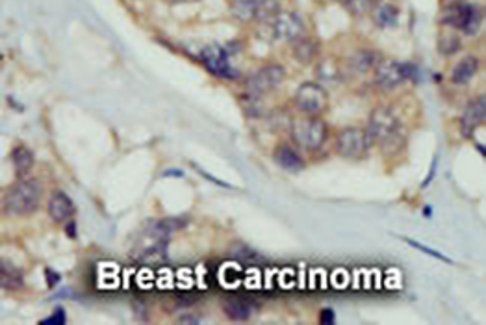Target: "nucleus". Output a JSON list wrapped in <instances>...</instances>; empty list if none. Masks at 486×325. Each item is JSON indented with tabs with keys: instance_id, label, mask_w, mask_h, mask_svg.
Masks as SVG:
<instances>
[{
	"instance_id": "1",
	"label": "nucleus",
	"mask_w": 486,
	"mask_h": 325,
	"mask_svg": "<svg viewBox=\"0 0 486 325\" xmlns=\"http://www.w3.org/2000/svg\"><path fill=\"white\" fill-rule=\"evenodd\" d=\"M186 225L184 219H160V222L149 223L139 236L136 238L132 246V256L138 261H156L166 255L167 241H169V234L173 231H178Z\"/></svg>"
},
{
	"instance_id": "2",
	"label": "nucleus",
	"mask_w": 486,
	"mask_h": 325,
	"mask_svg": "<svg viewBox=\"0 0 486 325\" xmlns=\"http://www.w3.org/2000/svg\"><path fill=\"white\" fill-rule=\"evenodd\" d=\"M41 201V184L35 178L21 177L8 188L4 198V210L11 216H28L35 212Z\"/></svg>"
},
{
	"instance_id": "3",
	"label": "nucleus",
	"mask_w": 486,
	"mask_h": 325,
	"mask_svg": "<svg viewBox=\"0 0 486 325\" xmlns=\"http://www.w3.org/2000/svg\"><path fill=\"white\" fill-rule=\"evenodd\" d=\"M369 145H383L384 149L395 147L401 142V127L398 115L386 106L374 110L369 115L368 128H366Z\"/></svg>"
},
{
	"instance_id": "4",
	"label": "nucleus",
	"mask_w": 486,
	"mask_h": 325,
	"mask_svg": "<svg viewBox=\"0 0 486 325\" xmlns=\"http://www.w3.org/2000/svg\"><path fill=\"white\" fill-rule=\"evenodd\" d=\"M440 23L449 28L461 30L464 34H475L479 26L482 25V10L479 6L457 0L444 8Z\"/></svg>"
},
{
	"instance_id": "5",
	"label": "nucleus",
	"mask_w": 486,
	"mask_h": 325,
	"mask_svg": "<svg viewBox=\"0 0 486 325\" xmlns=\"http://www.w3.org/2000/svg\"><path fill=\"white\" fill-rule=\"evenodd\" d=\"M327 136H329L327 125L318 118L295 119L291 123V138L301 149L306 151H318L323 147Z\"/></svg>"
},
{
	"instance_id": "6",
	"label": "nucleus",
	"mask_w": 486,
	"mask_h": 325,
	"mask_svg": "<svg viewBox=\"0 0 486 325\" xmlns=\"http://www.w3.org/2000/svg\"><path fill=\"white\" fill-rule=\"evenodd\" d=\"M232 13L243 23H265L273 21L280 13V4L279 0H236L232 6Z\"/></svg>"
},
{
	"instance_id": "7",
	"label": "nucleus",
	"mask_w": 486,
	"mask_h": 325,
	"mask_svg": "<svg viewBox=\"0 0 486 325\" xmlns=\"http://www.w3.org/2000/svg\"><path fill=\"white\" fill-rule=\"evenodd\" d=\"M368 147V136H366V130H362V128H344L338 134V138H336V151L344 158H349V160H360L362 156H366Z\"/></svg>"
},
{
	"instance_id": "8",
	"label": "nucleus",
	"mask_w": 486,
	"mask_h": 325,
	"mask_svg": "<svg viewBox=\"0 0 486 325\" xmlns=\"http://www.w3.org/2000/svg\"><path fill=\"white\" fill-rule=\"evenodd\" d=\"M286 76L284 67H280L277 64L264 65L262 69H258L256 73H253L247 79V91L255 95H264L270 93L273 89L279 88L282 84V80Z\"/></svg>"
},
{
	"instance_id": "9",
	"label": "nucleus",
	"mask_w": 486,
	"mask_h": 325,
	"mask_svg": "<svg viewBox=\"0 0 486 325\" xmlns=\"http://www.w3.org/2000/svg\"><path fill=\"white\" fill-rule=\"evenodd\" d=\"M295 104L301 112L308 113V115H318L323 112L329 104V95L321 88L320 84L314 82H305L301 84L297 93H295Z\"/></svg>"
},
{
	"instance_id": "10",
	"label": "nucleus",
	"mask_w": 486,
	"mask_h": 325,
	"mask_svg": "<svg viewBox=\"0 0 486 325\" xmlns=\"http://www.w3.org/2000/svg\"><path fill=\"white\" fill-rule=\"evenodd\" d=\"M412 76V65L399 64L393 59H381L375 65V84L383 89L398 88L401 82Z\"/></svg>"
},
{
	"instance_id": "11",
	"label": "nucleus",
	"mask_w": 486,
	"mask_h": 325,
	"mask_svg": "<svg viewBox=\"0 0 486 325\" xmlns=\"http://www.w3.org/2000/svg\"><path fill=\"white\" fill-rule=\"evenodd\" d=\"M201 62L216 76H221V79H236L238 76V71L231 65L228 52L219 45H210L207 49H202Z\"/></svg>"
},
{
	"instance_id": "12",
	"label": "nucleus",
	"mask_w": 486,
	"mask_h": 325,
	"mask_svg": "<svg viewBox=\"0 0 486 325\" xmlns=\"http://www.w3.org/2000/svg\"><path fill=\"white\" fill-rule=\"evenodd\" d=\"M271 23V34L273 38L280 41H295L299 40L303 32H305V25L297 13H279Z\"/></svg>"
},
{
	"instance_id": "13",
	"label": "nucleus",
	"mask_w": 486,
	"mask_h": 325,
	"mask_svg": "<svg viewBox=\"0 0 486 325\" xmlns=\"http://www.w3.org/2000/svg\"><path fill=\"white\" fill-rule=\"evenodd\" d=\"M485 115H486V99L485 95L477 97L475 101L468 104L464 108V113H462L461 119V128H462V136L464 138H470L479 125L485 123Z\"/></svg>"
},
{
	"instance_id": "14",
	"label": "nucleus",
	"mask_w": 486,
	"mask_h": 325,
	"mask_svg": "<svg viewBox=\"0 0 486 325\" xmlns=\"http://www.w3.org/2000/svg\"><path fill=\"white\" fill-rule=\"evenodd\" d=\"M49 216L54 219L56 223H67L71 222V217L74 216V203L65 192H54L50 195L49 205H47Z\"/></svg>"
},
{
	"instance_id": "15",
	"label": "nucleus",
	"mask_w": 486,
	"mask_h": 325,
	"mask_svg": "<svg viewBox=\"0 0 486 325\" xmlns=\"http://www.w3.org/2000/svg\"><path fill=\"white\" fill-rule=\"evenodd\" d=\"M273 158H275L277 166L280 169H284V171L295 173L305 168V160L301 158V154L295 149H291L290 145H286V143H282V145H279L275 149Z\"/></svg>"
},
{
	"instance_id": "16",
	"label": "nucleus",
	"mask_w": 486,
	"mask_h": 325,
	"mask_svg": "<svg viewBox=\"0 0 486 325\" xmlns=\"http://www.w3.org/2000/svg\"><path fill=\"white\" fill-rule=\"evenodd\" d=\"M477 69H479V62H477L475 56H466V58L461 59L455 65V69L451 73V80L455 84H468L475 76Z\"/></svg>"
},
{
	"instance_id": "17",
	"label": "nucleus",
	"mask_w": 486,
	"mask_h": 325,
	"mask_svg": "<svg viewBox=\"0 0 486 325\" xmlns=\"http://www.w3.org/2000/svg\"><path fill=\"white\" fill-rule=\"evenodd\" d=\"M223 311H225V314L228 316V318H232V320L241 321V320H249L250 316H253V312H255V305L247 300H231V301H226L225 305H223Z\"/></svg>"
},
{
	"instance_id": "18",
	"label": "nucleus",
	"mask_w": 486,
	"mask_h": 325,
	"mask_svg": "<svg viewBox=\"0 0 486 325\" xmlns=\"http://www.w3.org/2000/svg\"><path fill=\"white\" fill-rule=\"evenodd\" d=\"M11 158V164H13V169L15 173H17V177H25L26 173L32 169V166H34V154H32V151L26 147H15L13 151H11L10 154Z\"/></svg>"
},
{
	"instance_id": "19",
	"label": "nucleus",
	"mask_w": 486,
	"mask_h": 325,
	"mask_svg": "<svg viewBox=\"0 0 486 325\" xmlns=\"http://www.w3.org/2000/svg\"><path fill=\"white\" fill-rule=\"evenodd\" d=\"M316 55H318V43L316 41L305 40V38L295 40L294 56L299 64H310L316 58Z\"/></svg>"
},
{
	"instance_id": "20",
	"label": "nucleus",
	"mask_w": 486,
	"mask_h": 325,
	"mask_svg": "<svg viewBox=\"0 0 486 325\" xmlns=\"http://www.w3.org/2000/svg\"><path fill=\"white\" fill-rule=\"evenodd\" d=\"M375 23L381 28H390V26H395L399 21V10L392 4H381L375 10Z\"/></svg>"
},
{
	"instance_id": "21",
	"label": "nucleus",
	"mask_w": 486,
	"mask_h": 325,
	"mask_svg": "<svg viewBox=\"0 0 486 325\" xmlns=\"http://www.w3.org/2000/svg\"><path fill=\"white\" fill-rule=\"evenodd\" d=\"M0 279H2V288H6V290H19V288H23V273L17 268L6 264V262H2Z\"/></svg>"
},
{
	"instance_id": "22",
	"label": "nucleus",
	"mask_w": 486,
	"mask_h": 325,
	"mask_svg": "<svg viewBox=\"0 0 486 325\" xmlns=\"http://www.w3.org/2000/svg\"><path fill=\"white\" fill-rule=\"evenodd\" d=\"M260 97L262 95L249 93V91H247L245 97H241V106H243L247 115H250V118H258V115L264 113V104H262Z\"/></svg>"
},
{
	"instance_id": "23",
	"label": "nucleus",
	"mask_w": 486,
	"mask_h": 325,
	"mask_svg": "<svg viewBox=\"0 0 486 325\" xmlns=\"http://www.w3.org/2000/svg\"><path fill=\"white\" fill-rule=\"evenodd\" d=\"M438 49H440V52L446 56L455 55V52L461 50V40H458L453 32H444V34L440 35V41H438Z\"/></svg>"
},
{
	"instance_id": "24",
	"label": "nucleus",
	"mask_w": 486,
	"mask_h": 325,
	"mask_svg": "<svg viewBox=\"0 0 486 325\" xmlns=\"http://www.w3.org/2000/svg\"><path fill=\"white\" fill-rule=\"evenodd\" d=\"M378 64L377 56L374 52H359V55L353 58V65L357 71H368V69H375V65Z\"/></svg>"
},
{
	"instance_id": "25",
	"label": "nucleus",
	"mask_w": 486,
	"mask_h": 325,
	"mask_svg": "<svg viewBox=\"0 0 486 325\" xmlns=\"http://www.w3.org/2000/svg\"><path fill=\"white\" fill-rule=\"evenodd\" d=\"M43 325H64L65 324V312L64 309H56L54 314L50 316V318H47V320L41 321Z\"/></svg>"
},
{
	"instance_id": "26",
	"label": "nucleus",
	"mask_w": 486,
	"mask_h": 325,
	"mask_svg": "<svg viewBox=\"0 0 486 325\" xmlns=\"http://www.w3.org/2000/svg\"><path fill=\"white\" fill-rule=\"evenodd\" d=\"M410 246H414L416 249H420V251H425L427 255H431V256H436V258H440V261H446V262H449V258H446V256L442 255V253H438V251H434V249H431V247H427V246H422V244H417V241H412V240H407Z\"/></svg>"
},
{
	"instance_id": "27",
	"label": "nucleus",
	"mask_w": 486,
	"mask_h": 325,
	"mask_svg": "<svg viewBox=\"0 0 486 325\" xmlns=\"http://www.w3.org/2000/svg\"><path fill=\"white\" fill-rule=\"evenodd\" d=\"M334 321V312L330 311V309H325L323 312H321V324H332Z\"/></svg>"
},
{
	"instance_id": "28",
	"label": "nucleus",
	"mask_w": 486,
	"mask_h": 325,
	"mask_svg": "<svg viewBox=\"0 0 486 325\" xmlns=\"http://www.w3.org/2000/svg\"><path fill=\"white\" fill-rule=\"evenodd\" d=\"M167 4H190V2H197V0H166Z\"/></svg>"
},
{
	"instance_id": "29",
	"label": "nucleus",
	"mask_w": 486,
	"mask_h": 325,
	"mask_svg": "<svg viewBox=\"0 0 486 325\" xmlns=\"http://www.w3.org/2000/svg\"><path fill=\"white\" fill-rule=\"evenodd\" d=\"M65 225H67V232H69V236L71 238L76 236V234H74V222H67Z\"/></svg>"
},
{
	"instance_id": "30",
	"label": "nucleus",
	"mask_w": 486,
	"mask_h": 325,
	"mask_svg": "<svg viewBox=\"0 0 486 325\" xmlns=\"http://www.w3.org/2000/svg\"><path fill=\"white\" fill-rule=\"evenodd\" d=\"M199 320H193V318H180V324H197Z\"/></svg>"
},
{
	"instance_id": "31",
	"label": "nucleus",
	"mask_w": 486,
	"mask_h": 325,
	"mask_svg": "<svg viewBox=\"0 0 486 325\" xmlns=\"http://www.w3.org/2000/svg\"><path fill=\"white\" fill-rule=\"evenodd\" d=\"M342 2H345V4H351V2H357V0H342Z\"/></svg>"
}]
</instances>
